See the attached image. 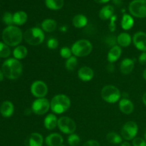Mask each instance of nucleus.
Wrapping results in <instances>:
<instances>
[{"instance_id":"nucleus-47","label":"nucleus","mask_w":146,"mask_h":146,"mask_svg":"<svg viewBox=\"0 0 146 146\" xmlns=\"http://www.w3.org/2000/svg\"><path fill=\"white\" fill-rule=\"evenodd\" d=\"M121 146H131V145L128 142H123L122 144H121Z\"/></svg>"},{"instance_id":"nucleus-20","label":"nucleus","mask_w":146,"mask_h":146,"mask_svg":"<svg viewBox=\"0 0 146 146\" xmlns=\"http://www.w3.org/2000/svg\"><path fill=\"white\" fill-rule=\"evenodd\" d=\"M14 105L10 101H4L0 107V113L5 118L11 116L14 113Z\"/></svg>"},{"instance_id":"nucleus-21","label":"nucleus","mask_w":146,"mask_h":146,"mask_svg":"<svg viewBox=\"0 0 146 146\" xmlns=\"http://www.w3.org/2000/svg\"><path fill=\"white\" fill-rule=\"evenodd\" d=\"M132 38L131 35L128 33L123 32L121 33L117 36V44L122 47H128L131 45Z\"/></svg>"},{"instance_id":"nucleus-12","label":"nucleus","mask_w":146,"mask_h":146,"mask_svg":"<svg viewBox=\"0 0 146 146\" xmlns=\"http://www.w3.org/2000/svg\"><path fill=\"white\" fill-rule=\"evenodd\" d=\"M133 42L134 46L143 52L146 51V33L138 31L134 34L133 37Z\"/></svg>"},{"instance_id":"nucleus-27","label":"nucleus","mask_w":146,"mask_h":146,"mask_svg":"<svg viewBox=\"0 0 146 146\" xmlns=\"http://www.w3.org/2000/svg\"><path fill=\"white\" fill-rule=\"evenodd\" d=\"M46 6L51 10H59L64 7V0H45Z\"/></svg>"},{"instance_id":"nucleus-40","label":"nucleus","mask_w":146,"mask_h":146,"mask_svg":"<svg viewBox=\"0 0 146 146\" xmlns=\"http://www.w3.org/2000/svg\"><path fill=\"white\" fill-rule=\"evenodd\" d=\"M138 61H139L140 64H143V65L146 64V52H143L142 54L140 55Z\"/></svg>"},{"instance_id":"nucleus-5","label":"nucleus","mask_w":146,"mask_h":146,"mask_svg":"<svg viewBox=\"0 0 146 146\" xmlns=\"http://www.w3.org/2000/svg\"><path fill=\"white\" fill-rule=\"evenodd\" d=\"M93 50L92 44L86 39H81L76 41L71 47L72 54L75 56L84 57L89 55Z\"/></svg>"},{"instance_id":"nucleus-46","label":"nucleus","mask_w":146,"mask_h":146,"mask_svg":"<svg viewBox=\"0 0 146 146\" xmlns=\"http://www.w3.org/2000/svg\"><path fill=\"white\" fill-rule=\"evenodd\" d=\"M4 74H3L2 71L0 70V81H3V79H4Z\"/></svg>"},{"instance_id":"nucleus-32","label":"nucleus","mask_w":146,"mask_h":146,"mask_svg":"<svg viewBox=\"0 0 146 146\" xmlns=\"http://www.w3.org/2000/svg\"><path fill=\"white\" fill-rule=\"evenodd\" d=\"M67 141H68V143L69 144L70 146H77L79 144L81 139L77 134L73 133L69 135Z\"/></svg>"},{"instance_id":"nucleus-23","label":"nucleus","mask_w":146,"mask_h":146,"mask_svg":"<svg viewBox=\"0 0 146 146\" xmlns=\"http://www.w3.org/2000/svg\"><path fill=\"white\" fill-rule=\"evenodd\" d=\"M56 27V21L54 19H47L44 20L41 23L42 30L48 33H51L55 31Z\"/></svg>"},{"instance_id":"nucleus-44","label":"nucleus","mask_w":146,"mask_h":146,"mask_svg":"<svg viewBox=\"0 0 146 146\" xmlns=\"http://www.w3.org/2000/svg\"><path fill=\"white\" fill-rule=\"evenodd\" d=\"M96 2L100 3V4H105V3H107L108 1H109L110 0H94Z\"/></svg>"},{"instance_id":"nucleus-4","label":"nucleus","mask_w":146,"mask_h":146,"mask_svg":"<svg viewBox=\"0 0 146 146\" xmlns=\"http://www.w3.org/2000/svg\"><path fill=\"white\" fill-rule=\"evenodd\" d=\"M44 31L38 27L29 29L24 32V38L26 42L31 46H38L44 41Z\"/></svg>"},{"instance_id":"nucleus-50","label":"nucleus","mask_w":146,"mask_h":146,"mask_svg":"<svg viewBox=\"0 0 146 146\" xmlns=\"http://www.w3.org/2000/svg\"><path fill=\"white\" fill-rule=\"evenodd\" d=\"M61 146H64V145H61Z\"/></svg>"},{"instance_id":"nucleus-19","label":"nucleus","mask_w":146,"mask_h":146,"mask_svg":"<svg viewBox=\"0 0 146 146\" xmlns=\"http://www.w3.org/2000/svg\"><path fill=\"white\" fill-rule=\"evenodd\" d=\"M58 119L55 114H48L46 116L45 119H44V127L47 130H50V131L54 130V128H56V127L58 126Z\"/></svg>"},{"instance_id":"nucleus-18","label":"nucleus","mask_w":146,"mask_h":146,"mask_svg":"<svg viewBox=\"0 0 146 146\" xmlns=\"http://www.w3.org/2000/svg\"><path fill=\"white\" fill-rule=\"evenodd\" d=\"M121 54H122V49H121L120 46H115L111 48L110 51L108 53V56H107V59L109 61V63H112L113 64L116 61L119 59L121 57Z\"/></svg>"},{"instance_id":"nucleus-15","label":"nucleus","mask_w":146,"mask_h":146,"mask_svg":"<svg viewBox=\"0 0 146 146\" xmlns=\"http://www.w3.org/2000/svg\"><path fill=\"white\" fill-rule=\"evenodd\" d=\"M78 76L81 81L87 82L93 79L94 76V72L90 67L83 66L78 70Z\"/></svg>"},{"instance_id":"nucleus-30","label":"nucleus","mask_w":146,"mask_h":146,"mask_svg":"<svg viewBox=\"0 0 146 146\" xmlns=\"http://www.w3.org/2000/svg\"><path fill=\"white\" fill-rule=\"evenodd\" d=\"M78 65V60L76 56H71L66 61V68L68 71H74Z\"/></svg>"},{"instance_id":"nucleus-7","label":"nucleus","mask_w":146,"mask_h":146,"mask_svg":"<svg viewBox=\"0 0 146 146\" xmlns=\"http://www.w3.org/2000/svg\"><path fill=\"white\" fill-rule=\"evenodd\" d=\"M129 11L137 18L146 17V0H133L129 4Z\"/></svg>"},{"instance_id":"nucleus-29","label":"nucleus","mask_w":146,"mask_h":146,"mask_svg":"<svg viewBox=\"0 0 146 146\" xmlns=\"http://www.w3.org/2000/svg\"><path fill=\"white\" fill-rule=\"evenodd\" d=\"M106 138L110 143L112 144H120L122 143V136L115 132L108 133L106 135Z\"/></svg>"},{"instance_id":"nucleus-14","label":"nucleus","mask_w":146,"mask_h":146,"mask_svg":"<svg viewBox=\"0 0 146 146\" xmlns=\"http://www.w3.org/2000/svg\"><path fill=\"white\" fill-rule=\"evenodd\" d=\"M63 142V137L56 133L49 134L45 139L46 144L48 146H61Z\"/></svg>"},{"instance_id":"nucleus-43","label":"nucleus","mask_w":146,"mask_h":146,"mask_svg":"<svg viewBox=\"0 0 146 146\" xmlns=\"http://www.w3.org/2000/svg\"><path fill=\"white\" fill-rule=\"evenodd\" d=\"M113 1L117 6H121L122 4V0H113Z\"/></svg>"},{"instance_id":"nucleus-8","label":"nucleus","mask_w":146,"mask_h":146,"mask_svg":"<svg viewBox=\"0 0 146 146\" xmlns=\"http://www.w3.org/2000/svg\"><path fill=\"white\" fill-rule=\"evenodd\" d=\"M138 125L134 121H128L121 128V136L125 141L133 140L138 134Z\"/></svg>"},{"instance_id":"nucleus-39","label":"nucleus","mask_w":146,"mask_h":146,"mask_svg":"<svg viewBox=\"0 0 146 146\" xmlns=\"http://www.w3.org/2000/svg\"><path fill=\"white\" fill-rule=\"evenodd\" d=\"M83 146H100L99 143L95 140H90V141H86Z\"/></svg>"},{"instance_id":"nucleus-24","label":"nucleus","mask_w":146,"mask_h":146,"mask_svg":"<svg viewBox=\"0 0 146 146\" xmlns=\"http://www.w3.org/2000/svg\"><path fill=\"white\" fill-rule=\"evenodd\" d=\"M72 23L76 28H84L88 24V19L83 14H77L73 19Z\"/></svg>"},{"instance_id":"nucleus-10","label":"nucleus","mask_w":146,"mask_h":146,"mask_svg":"<svg viewBox=\"0 0 146 146\" xmlns=\"http://www.w3.org/2000/svg\"><path fill=\"white\" fill-rule=\"evenodd\" d=\"M51 108V103L45 98H38L33 102L31 105V110L36 115H41L46 113Z\"/></svg>"},{"instance_id":"nucleus-45","label":"nucleus","mask_w":146,"mask_h":146,"mask_svg":"<svg viewBox=\"0 0 146 146\" xmlns=\"http://www.w3.org/2000/svg\"><path fill=\"white\" fill-rule=\"evenodd\" d=\"M142 100H143V104L146 106V93H145V94H143V96Z\"/></svg>"},{"instance_id":"nucleus-37","label":"nucleus","mask_w":146,"mask_h":146,"mask_svg":"<svg viewBox=\"0 0 146 146\" xmlns=\"http://www.w3.org/2000/svg\"><path fill=\"white\" fill-rule=\"evenodd\" d=\"M133 146H146V141L141 138L135 137L133 140Z\"/></svg>"},{"instance_id":"nucleus-28","label":"nucleus","mask_w":146,"mask_h":146,"mask_svg":"<svg viewBox=\"0 0 146 146\" xmlns=\"http://www.w3.org/2000/svg\"><path fill=\"white\" fill-rule=\"evenodd\" d=\"M13 54L16 59H23L27 57V54H28V51L24 46H18L14 50Z\"/></svg>"},{"instance_id":"nucleus-31","label":"nucleus","mask_w":146,"mask_h":146,"mask_svg":"<svg viewBox=\"0 0 146 146\" xmlns=\"http://www.w3.org/2000/svg\"><path fill=\"white\" fill-rule=\"evenodd\" d=\"M11 54L9 47L8 45L2 42H0V57L1 58H7Z\"/></svg>"},{"instance_id":"nucleus-36","label":"nucleus","mask_w":146,"mask_h":146,"mask_svg":"<svg viewBox=\"0 0 146 146\" xmlns=\"http://www.w3.org/2000/svg\"><path fill=\"white\" fill-rule=\"evenodd\" d=\"M47 46L50 49H56L58 46V41L55 38H50L47 41Z\"/></svg>"},{"instance_id":"nucleus-2","label":"nucleus","mask_w":146,"mask_h":146,"mask_svg":"<svg viewBox=\"0 0 146 146\" xmlns=\"http://www.w3.org/2000/svg\"><path fill=\"white\" fill-rule=\"evenodd\" d=\"M24 35L21 29L15 26H9L2 32V38L7 45L15 46L22 41Z\"/></svg>"},{"instance_id":"nucleus-49","label":"nucleus","mask_w":146,"mask_h":146,"mask_svg":"<svg viewBox=\"0 0 146 146\" xmlns=\"http://www.w3.org/2000/svg\"><path fill=\"white\" fill-rule=\"evenodd\" d=\"M144 137H145V140L146 141V129L145 131V133H144Z\"/></svg>"},{"instance_id":"nucleus-22","label":"nucleus","mask_w":146,"mask_h":146,"mask_svg":"<svg viewBox=\"0 0 146 146\" xmlns=\"http://www.w3.org/2000/svg\"><path fill=\"white\" fill-rule=\"evenodd\" d=\"M114 8L111 5H107L103 7L99 12V17L102 20L111 19L114 15Z\"/></svg>"},{"instance_id":"nucleus-35","label":"nucleus","mask_w":146,"mask_h":146,"mask_svg":"<svg viewBox=\"0 0 146 146\" xmlns=\"http://www.w3.org/2000/svg\"><path fill=\"white\" fill-rule=\"evenodd\" d=\"M105 42L110 47H113L117 44V37L115 36H108L105 39Z\"/></svg>"},{"instance_id":"nucleus-33","label":"nucleus","mask_w":146,"mask_h":146,"mask_svg":"<svg viewBox=\"0 0 146 146\" xmlns=\"http://www.w3.org/2000/svg\"><path fill=\"white\" fill-rule=\"evenodd\" d=\"M60 55L62 58H69L70 57L72 56V51H71V48H68V47H63L60 50Z\"/></svg>"},{"instance_id":"nucleus-3","label":"nucleus","mask_w":146,"mask_h":146,"mask_svg":"<svg viewBox=\"0 0 146 146\" xmlns=\"http://www.w3.org/2000/svg\"><path fill=\"white\" fill-rule=\"evenodd\" d=\"M71 106V100L64 94H58L51 101V109L53 113L61 114L68 111Z\"/></svg>"},{"instance_id":"nucleus-26","label":"nucleus","mask_w":146,"mask_h":146,"mask_svg":"<svg viewBox=\"0 0 146 146\" xmlns=\"http://www.w3.org/2000/svg\"><path fill=\"white\" fill-rule=\"evenodd\" d=\"M134 20L133 17L129 14H125L123 16L122 20H121V27L124 30H129L133 27Z\"/></svg>"},{"instance_id":"nucleus-48","label":"nucleus","mask_w":146,"mask_h":146,"mask_svg":"<svg viewBox=\"0 0 146 146\" xmlns=\"http://www.w3.org/2000/svg\"><path fill=\"white\" fill-rule=\"evenodd\" d=\"M143 76L144 79H145V81H146V68H145V70H144V71H143Z\"/></svg>"},{"instance_id":"nucleus-42","label":"nucleus","mask_w":146,"mask_h":146,"mask_svg":"<svg viewBox=\"0 0 146 146\" xmlns=\"http://www.w3.org/2000/svg\"><path fill=\"white\" fill-rule=\"evenodd\" d=\"M31 113H32V110H31V109H30V108H27V109L25 110V111H24V113H25V115H29Z\"/></svg>"},{"instance_id":"nucleus-17","label":"nucleus","mask_w":146,"mask_h":146,"mask_svg":"<svg viewBox=\"0 0 146 146\" xmlns=\"http://www.w3.org/2000/svg\"><path fill=\"white\" fill-rule=\"evenodd\" d=\"M119 109L121 112L126 115L132 113L134 110V105L132 101H130L128 98H123L119 102Z\"/></svg>"},{"instance_id":"nucleus-1","label":"nucleus","mask_w":146,"mask_h":146,"mask_svg":"<svg viewBox=\"0 0 146 146\" xmlns=\"http://www.w3.org/2000/svg\"><path fill=\"white\" fill-rule=\"evenodd\" d=\"M23 66L16 58H9L2 64V72L9 79H17L22 74Z\"/></svg>"},{"instance_id":"nucleus-6","label":"nucleus","mask_w":146,"mask_h":146,"mask_svg":"<svg viewBox=\"0 0 146 146\" xmlns=\"http://www.w3.org/2000/svg\"><path fill=\"white\" fill-rule=\"evenodd\" d=\"M101 98L108 104H115L121 98V92L117 87L113 85H107L102 88L101 92Z\"/></svg>"},{"instance_id":"nucleus-34","label":"nucleus","mask_w":146,"mask_h":146,"mask_svg":"<svg viewBox=\"0 0 146 146\" xmlns=\"http://www.w3.org/2000/svg\"><path fill=\"white\" fill-rule=\"evenodd\" d=\"M3 21L7 25L12 26L14 24V20H13V15L10 12H5L3 15L2 18Z\"/></svg>"},{"instance_id":"nucleus-38","label":"nucleus","mask_w":146,"mask_h":146,"mask_svg":"<svg viewBox=\"0 0 146 146\" xmlns=\"http://www.w3.org/2000/svg\"><path fill=\"white\" fill-rule=\"evenodd\" d=\"M117 20V16L113 15L111 19V22L109 24V29L111 32H114L116 29V24L115 21Z\"/></svg>"},{"instance_id":"nucleus-11","label":"nucleus","mask_w":146,"mask_h":146,"mask_svg":"<svg viewBox=\"0 0 146 146\" xmlns=\"http://www.w3.org/2000/svg\"><path fill=\"white\" fill-rule=\"evenodd\" d=\"M31 92L36 98H44L48 93V87L44 81H36L31 84Z\"/></svg>"},{"instance_id":"nucleus-16","label":"nucleus","mask_w":146,"mask_h":146,"mask_svg":"<svg viewBox=\"0 0 146 146\" xmlns=\"http://www.w3.org/2000/svg\"><path fill=\"white\" fill-rule=\"evenodd\" d=\"M134 66H135V63L133 60L128 58H125L121 61V65H120L121 72L123 75H128L132 72Z\"/></svg>"},{"instance_id":"nucleus-25","label":"nucleus","mask_w":146,"mask_h":146,"mask_svg":"<svg viewBox=\"0 0 146 146\" xmlns=\"http://www.w3.org/2000/svg\"><path fill=\"white\" fill-rule=\"evenodd\" d=\"M27 19H28V16H27V13L23 11H17L13 15L14 24L16 25H23L27 22Z\"/></svg>"},{"instance_id":"nucleus-41","label":"nucleus","mask_w":146,"mask_h":146,"mask_svg":"<svg viewBox=\"0 0 146 146\" xmlns=\"http://www.w3.org/2000/svg\"><path fill=\"white\" fill-rule=\"evenodd\" d=\"M107 70L110 73L113 72L114 70H115V66H114V64H112V63H109V64L107 66Z\"/></svg>"},{"instance_id":"nucleus-13","label":"nucleus","mask_w":146,"mask_h":146,"mask_svg":"<svg viewBox=\"0 0 146 146\" xmlns=\"http://www.w3.org/2000/svg\"><path fill=\"white\" fill-rule=\"evenodd\" d=\"M44 138L38 133H32L27 138L25 146H42Z\"/></svg>"},{"instance_id":"nucleus-9","label":"nucleus","mask_w":146,"mask_h":146,"mask_svg":"<svg viewBox=\"0 0 146 146\" xmlns=\"http://www.w3.org/2000/svg\"><path fill=\"white\" fill-rule=\"evenodd\" d=\"M58 127L61 132L68 135L74 133L76 129L75 121L67 116L61 117L58 120Z\"/></svg>"}]
</instances>
